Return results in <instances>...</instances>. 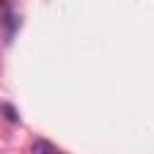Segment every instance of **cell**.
<instances>
[{
  "instance_id": "cell-3",
  "label": "cell",
  "mask_w": 154,
  "mask_h": 154,
  "mask_svg": "<svg viewBox=\"0 0 154 154\" xmlns=\"http://www.w3.org/2000/svg\"><path fill=\"white\" fill-rule=\"evenodd\" d=\"M2 2H5V0H0V5H2Z\"/></svg>"
},
{
  "instance_id": "cell-2",
  "label": "cell",
  "mask_w": 154,
  "mask_h": 154,
  "mask_svg": "<svg viewBox=\"0 0 154 154\" xmlns=\"http://www.w3.org/2000/svg\"><path fill=\"white\" fill-rule=\"evenodd\" d=\"M2 113H5V118L10 120V123H17L19 120V116H17V111L10 106V103H2Z\"/></svg>"
},
{
  "instance_id": "cell-1",
  "label": "cell",
  "mask_w": 154,
  "mask_h": 154,
  "mask_svg": "<svg viewBox=\"0 0 154 154\" xmlns=\"http://www.w3.org/2000/svg\"><path fill=\"white\" fill-rule=\"evenodd\" d=\"M31 152H34V154H58L55 147H53L51 142H46V140H36V142L31 144Z\"/></svg>"
}]
</instances>
